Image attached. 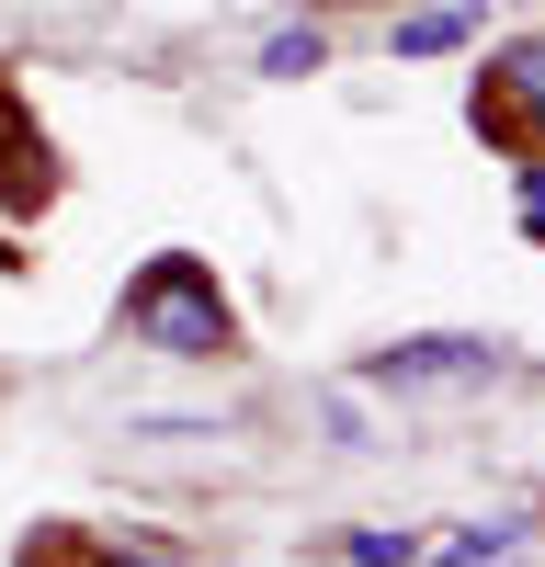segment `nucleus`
I'll return each mask as SVG.
<instances>
[{
    "label": "nucleus",
    "instance_id": "1",
    "mask_svg": "<svg viewBox=\"0 0 545 567\" xmlns=\"http://www.w3.org/2000/svg\"><path fill=\"white\" fill-rule=\"evenodd\" d=\"M125 329H136L148 352H182V363H216L227 341H239V318H227L216 272H205V261H182V250H160L148 272L125 284Z\"/></svg>",
    "mask_w": 545,
    "mask_h": 567
},
{
    "label": "nucleus",
    "instance_id": "6",
    "mask_svg": "<svg viewBox=\"0 0 545 567\" xmlns=\"http://www.w3.org/2000/svg\"><path fill=\"white\" fill-rule=\"evenodd\" d=\"M318 58H330V45H318V34H272V45H261V69H272V80H307Z\"/></svg>",
    "mask_w": 545,
    "mask_h": 567
},
{
    "label": "nucleus",
    "instance_id": "5",
    "mask_svg": "<svg viewBox=\"0 0 545 567\" xmlns=\"http://www.w3.org/2000/svg\"><path fill=\"white\" fill-rule=\"evenodd\" d=\"M454 34H466V12H409V23H398V58H443Z\"/></svg>",
    "mask_w": 545,
    "mask_h": 567
},
{
    "label": "nucleus",
    "instance_id": "4",
    "mask_svg": "<svg viewBox=\"0 0 545 567\" xmlns=\"http://www.w3.org/2000/svg\"><path fill=\"white\" fill-rule=\"evenodd\" d=\"M45 182H58V171H45V136L23 125V91H0V194L45 205Z\"/></svg>",
    "mask_w": 545,
    "mask_h": 567
},
{
    "label": "nucleus",
    "instance_id": "3",
    "mask_svg": "<svg viewBox=\"0 0 545 567\" xmlns=\"http://www.w3.org/2000/svg\"><path fill=\"white\" fill-rule=\"evenodd\" d=\"M500 363V341H477V329H432V341H387L376 363V386H454V374H489Z\"/></svg>",
    "mask_w": 545,
    "mask_h": 567
},
{
    "label": "nucleus",
    "instance_id": "8",
    "mask_svg": "<svg viewBox=\"0 0 545 567\" xmlns=\"http://www.w3.org/2000/svg\"><path fill=\"white\" fill-rule=\"evenodd\" d=\"M523 227H534V239H545V182H534V194H523Z\"/></svg>",
    "mask_w": 545,
    "mask_h": 567
},
{
    "label": "nucleus",
    "instance_id": "7",
    "mask_svg": "<svg viewBox=\"0 0 545 567\" xmlns=\"http://www.w3.org/2000/svg\"><path fill=\"white\" fill-rule=\"evenodd\" d=\"M352 567H421V534H352Z\"/></svg>",
    "mask_w": 545,
    "mask_h": 567
},
{
    "label": "nucleus",
    "instance_id": "2",
    "mask_svg": "<svg viewBox=\"0 0 545 567\" xmlns=\"http://www.w3.org/2000/svg\"><path fill=\"white\" fill-rule=\"evenodd\" d=\"M477 136H500L512 159H545V34H512L477 69Z\"/></svg>",
    "mask_w": 545,
    "mask_h": 567
}]
</instances>
